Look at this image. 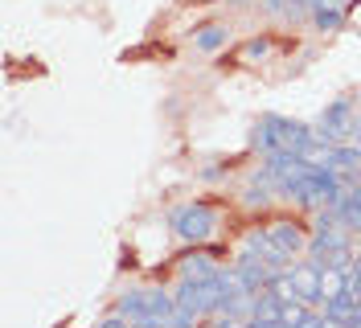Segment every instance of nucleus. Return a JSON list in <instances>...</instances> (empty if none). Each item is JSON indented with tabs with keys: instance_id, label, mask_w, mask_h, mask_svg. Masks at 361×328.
Listing matches in <instances>:
<instances>
[{
	"instance_id": "nucleus-1",
	"label": "nucleus",
	"mask_w": 361,
	"mask_h": 328,
	"mask_svg": "<svg viewBox=\"0 0 361 328\" xmlns=\"http://www.w3.org/2000/svg\"><path fill=\"white\" fill-rule=\"evenodd\" d=\"M316 140L312 128L295 123V119H283V115H263V123L255 128V144L263 152H304Z\"/></svg>"
},
{
	"instance_id": "nucleus-2",
	"label": "nucleus",
	"mask_w": 361,
	"mask_h": 328,
	"mask_svg": "<svg viewBox=\"0 0 361 328\" xmlns=\"http://www.w3.org/2000/svg\"><path fill=\"white\" fill-rule=\"evenodd\" d=\"M173 308H177V300H173L169 291H157V287H140V291H128V296L119 300V312H123L135 328L164 324Z\"/></svg>"
},
{
	"instance_id": "nucleus-3",
	"label": "nucleus",
	"mask_w": 361,
	"mask_h": 328,
	"mask_svg": "<svg viewBox=\"0 0 361 328\" xmlns=\"http://www.w3.org/2000/svg\"><path fill=\"white\" fill-rule=\"evenodd\" d=\"M214 226H218V214L202 205V201H193V205H180L177 214H173V230H177V238L185 242H205L214 234Z\"/></svg>"
},
{
	"instance_id": "nucleus-4",
	"label": "nucleus",
	"mask_w": 361,
	"mask_h": 328,
	"mask_svg": "<svg viewBox=\"0 0 361 328\" xmlns=\"http://www.w3.org/2000/svg\"><path fill=\"white\" fill-rule=\"evenodd\" d=\"M349 135H357V115H353V103H349V99H337V103H329L324 115H320L316 140L341 144V140H349Z\"/></svg>"
},
{
	"instance_id": "nucleus-5",
	"label": "nucleus",
	"mask_w": 361,
	"mask_h": 328,
	"mask_svg": "<svg viewBox=\"0 0 361 328\" xmlns=\"http://www.w3.org/2000/svg\"><path fill=\"white\" fill-rule=\"evenodd\" d=\"M333 250H349V226L324 209V218H320V226H316V234H312V259L320 262Z\"/></svg>"
},
{
	"instance_id": "nucleus-6",
	"label": "nucleus",
	"mask_w": 361,
	"mask_h": 328,
	"mask_svg": "<svg viewBox=\"0 0 361 328\" xmlns=\"http://www.w3.org/2000/svg\"><path fill=\"white\" fill-rule=\"evenodd\" d=\"M292 284H295V296L304 304H320V262H300L292 267Z\"/></svg>"
},
{
	"instance_id": "nucleus-7",
	"label": "nucleus",
	"mask_w": 361,
	"mask_h": 328,
	"mask_svg": "<svg viewBox=\"0 0 361 328\" xmlns=\"http://www.w3.org/2000/svg\"><path fill=\"white\" fill-rule=\"evenodd\" d=\"M234 271L243 275V284H247L250 291H267L271 279H275V267H267L263 259H255L250 250L243 255V259H238V267H234Z\"/></svg>"
},
{
	"instance_id": "nucleus-8",
	"label": "nucleus",
	"mask_w": 361,
	"mask_h": 328,
	"mask_svg": "<svg viewBox=\"0 0 361 328\" xmlns=\"http://www.w3.org/2000/svg\"><path fill=\"white\" fill-rule=\"evenodd\" d=\"M250 324H255V328H279V324H283V300H279L271 287H267V291H259Z\"/></svg>"
},
{
	"instance_id": "nucleus-9",
	"label": "nucleus",
	"mask_w": 361,
	"mask_h": 328,
	"mask_svg": "<svg viewBox=\"0 0 361 328\" xmlns=\"http://www.w3.org/2000/svg\"><path fill=\"white\" fill-rule=\"evenodd\" d=\"M357 296L353 291H341L337 300H324V324H353L357 316Z\"/></svg>"
},
{
	"instance_id": "nucleus-10",
	"label": "nucleus",
	"mask_w": 361,
	"mask_h": 328,
	"mask_svg": "<svg viewBox=\"0 0 361 328\" xmlns=\"http://www.w3.org/2000/svg\"><path fill=\"white\" fill-rule=\"evenodd\" d=\"M267 234H271V242H275V246H283L288 255H295V250L308 242V238H304V230H300L295 221H288V218H275L267 226Z\"/></svg>"
},
{
	"instance_id": "nucleus-11",
	"label": "nucleus",
	"mask_w": 361,
	"mask_h": 328,
	"mask_svg": "<svg viewBox=\"0 0 361 328\" xmlns=\"http://www.w3.org/2000/svg\"><path fill=\"white\" fill-rule=\"evenodd\" d=\"M349 267H320V304L324 300H337L341 291H349Z\"/></svg>"
},
{
	"instance_id": "nucleus-12",
	"label": "nucleus",
	"mask_w": 361,
	"mask_h": 328,
	"mask_svg": "<svg viewBox=\"0 0 361 328\" xmlns=\"http://www.w3.org/2000/svg\"><path fill=\"white\" fill-rule=\"evenodd\" d=\"M180 275L185 279H214L218 271H214V262L205 255H189V259H180Z\"/></svg>"
},
{
	"instance_id": "nucleus-13",
	"label": "nucleus",
	"mask_w": 361,
	"mask_h": 328,
	"mask_svg": "<svg viewBox=\"0 0 361 328\" xmlns=\"http://www.w3.org/2000/svg\"><path fill=\"white\" fill-rule=\"evenodd\" d=\"M222 45H226V29L222 25H209V29L197 33V49H205V54H214V49H222Z\"/></svg>"
},
{
	"instance_id": "nucleus-14",
	"label": "nucleus",
	"mask_w": 361,
	"mask_h": 328,
	"mask_svg": "<svg viewBox=\"0 0 361 328\" xmlns=\"http://www.w3.org/2000/svg\"><path fill=\"white\" fill-rule=\"evenodd\" d=\"M312 21H316V29H341V8H324V4H312Z\"/></svg>"
},
{
	"instance_id": "nucleus-15",
	"label": "nucleus",
	"mask_w": 361,
	"mask_h": 328,
	"mask_svg": "<svg viewBox=\"0 0 361 328\" xmlns=\"http://www.w3.org/2000/svg\"><path fill=\"white\" fill-rule=\"evenodd\" d=\"M263 54H267V42H250L243 58H247V62H255V58H263Z\"/></svg>"
},
{
	"instance_id": "nucleus-16",
	"label": "nucleus",
	"mask_w": 361,
	"mask_h": 328,
	"mask_svg": "<svg viewBox=\"0 0 361 328\" xmlns=\"http://www.w3.org/2000/svg\"><path fill=\"white\" fill-rule=\"evenodd\" d=\"M349 291H353V296H357V300H361V267H357V271H353V279H349Z\"/></svg>"
},
{
	"instance_id": "nucleus-17",
	"label": "nucleus",
	"mask_w": 361,
	"mask_h": 328,
	"mask_svg": "<svg viewBox=\"0 0 361 328\" xmlns=\"http://www.w3.org/2000/svg\"><path fill=\"white\" fill-rule=\"evenodd\" d=\"M312 4H324V8H345L349 0H312Z\"/></svg>"
},
{
	"instance_id": "nucleus-18",
	"label": "nucleus",
	"mask_w": 361,
	"mask_h": 328,
	"mask_svg": "<svg viewBox=\"0 0 361 328\" xmlns=\"http://www.w3.org/2000/svg\"><path fill=\"white\" fill-rule=\"evenodd\" d=\"M353 324H361V304H357V316H353Z\"/></svg>"
}]
</instances>
